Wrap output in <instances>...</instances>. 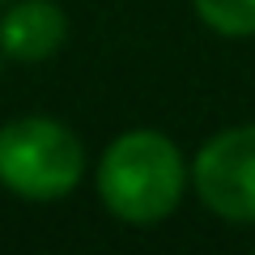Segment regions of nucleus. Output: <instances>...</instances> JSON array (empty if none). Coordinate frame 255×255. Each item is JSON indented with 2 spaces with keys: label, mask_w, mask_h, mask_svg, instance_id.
<instances>
[{
  "label": "nucleus",
  "mask_w": 255,
  "mask_h": 255,
  "mask_svg": "<svg viewBox=\"0 0 255 255\" xmlns=\"http://www.w3.org/2000/svg\"><path fill=\"white\" fill-rule=\"evenodd\" d=\"M85 149L51 115H21L0 128V183L26 200H60L81 183Z\"/></svg>",
  "instance_id": "2"
},
{
  "label": "nucleus",
  "mask_w": 255,
  "mask_h": 255,
  "mask_svg": "<svg viewBox=\"0 0 255 255\" xmlns=\"http://www.w3.org/2000/svg\"><path fill=\"white\" fill-rule=\"evenodd\" d=\"M196 191L217 217L255 221V124L226 128L196 153Z\"/></svg>",
  "instance_id": "3"
},
{
  "label": "nucleus",
  "mask_w": 255,
  "mask_h": 255,
  "mask_svg": "<svg viewBox=\"0 0 255 255\" xmlns=\"http://www.w3.org/2000/svg\"><path fill=\"white\" fill-rule=\"evenodd\" d=\"M196 13L217 34H230V38L255 34V0H196Z\"/></svg>",
  "instance_id": "5"
},
{
  "label": "nucleus",
  "mask_w": 255,
  "mask_h": 255,
  "mask_svg": "<svg viewBox=\"0 0 255 255\" xmlns=\"http://www.w3.org/2000/svg\"><path fill=\"white\" fill-rule=\"evenodd\" d=\"M68 34V17L51 0H21L0 17V55L13 60H47L60 51Z\"/></svg>",
  "instance_id": "4"
},
{
  "label": "nucleus",
  "mask_w": 255,
  "mask_h": 255,
  "mask_svg": "<svg viewBox=\"0 0 255 255\" xmlns=\"http://www.w3.org/2000/svg\"><path fill=\"white\" fill-rule=\"evenodd\" d=\"M183 183L187 166L179 145L149 128L111 140L98 162V196L128 226H157L162 217H170L183 196Z\"/></svg>",
  "instance_id": "1"
},
{
  "label": "nucleus",
  "mask_w": 255,
  "mask_h": 255,
  "mask_svg": "<svg viewBox=\"0 0 255 255\" xmlns=\"http://www.w3.org/2000/svg\"><path fill=\"white\" fill-rule=\"evenodd\" d=\"M0 4H4V0H0Z\"/></svg>",
  "instance_id": "6"
}]
</instances>
